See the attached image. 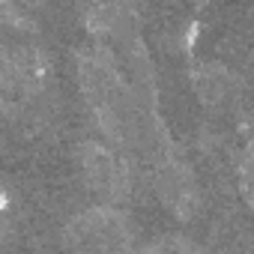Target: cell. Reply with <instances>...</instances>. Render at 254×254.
<instances>
[{"instance_id":"1","label":"cell","mask_w":254,"mask_h":254,"mask_svg":"<svg viewBox=\"0 0 254 254\" xmlns=\"http://www.w3.org/2000/svg\"><path fill=\"white\" fill-rule=\"evenodd\" d=\"M75 72L90 120L105 135V141L117 150L135 147L141 138L144 105L138 102L129 78L123 75L117 57L102 45L84 48L75 54Z\"/></svg>"},{"instance_id":"2","label":"cell","mask_w":254,"mask_h":254,"mask_svg":"<svg viewBox=\"0 0 254 254\" xmlns=\"http://www.w3.org/2000/svg\"><path fill=\"white\" fill-rule=\"evenodd\" d=\"M63 248L69 251H132L135 248V224L123 206L102 203L78 212L63 227Z\"/></svg>"},{"instance_id":"3","label":"cell","mask_w":254,"mask_h":254,"mask_svg":"<svg viewBox=\"0 0 254 254\" xmlns=\"http://www.w3.org/2000/svg\"><path fill=\"white\" fill-rule=\"evenodd\" d=\"M78 174L90 194L102 203L123 206L132 197V171L126 156L108 141H81L78 144Z\"/></svg>"},{"instance_id":"4","label":"cell","mask_w":254,"mask_h":254,"mask_svg":"<svg viewBox=\"0 0 254 254\" xmlns=\"http://www.w3.org/2000/svg\"><path fill=\"white\" fill-rule=\"evenodd\" d=\"M153 189L159 203L177 218V221H191L200 212V186L194 171L177 159V156H159L153 168Z\"/></svg>"},{"instance_id":"5","label":"cell","mask_w":254,"mask_h":254,"mask_svg":"<svg viewBox=\"0 0 254 254\" xmlns=\"http://www.w3.org/2000/svg\"><path fill=\"white\" fill-rule=\"evenodd\" d=\"M48 75H51V66L33 42L21 39V42H12L3 48V96H6V102L12 96L27 102L30 96H36L45 87Z\"/></svg>"},{"instance_id":"6","label":"cell","mask_w":254,"mask_h":254,"mask_svg":"<svg viewBox=\"0 0 254 254\" xmlns=\"http://www.w3.org/2000/svg\"><path fill=\"white\" fill-rule=\"evenodd\" d=\"M191 84H194L197 99L212 111H221L236 99V78L230 75V69H224L218 63L197 66L191 72Z\"/></svg>"},{"instance_id":"7","label":"cell","mask_w":254,"mask_h":254,"mask_svg":"<svg viewBox=\"0 0 254 254\" xmlns=\"http://www.w3.org/2000/svg\"><path fill=\"white\" fill-rule=\"evenodd\" d=\"M236 174H239V189L245 194V200L254 206V144H248L239 159H236Z\"/></svg>"},{"instance_id":"8","label":"cell","mask_w":254,"mask_h":254,"mask_svg":"<svg viewBox=\"0 0 254 254\" xmlns=\"http://www.w3.org/2000/svg\"><path fill=\"white\" fill-rule=\"evenodd\" d=\"M144 248L147 251H197V242L183 239V236H165V239H156V242H150Z\"/></svg>"},{"instance_id":"9","label":"cell","mask_w":254,"mask_h":254,"mask_svg":"<svg viewBox=\"0 0 254 254\" xmlns=\"http://www.w3.org/2000/svg\"><path fill=\"white\" fill-rule=\"evenodd\" d=\"M21 6H36V3H42V0H18Z\"/></svg>"}]
</instances>
